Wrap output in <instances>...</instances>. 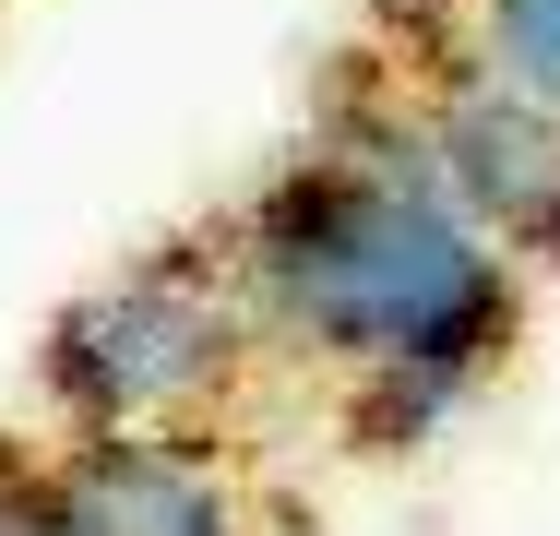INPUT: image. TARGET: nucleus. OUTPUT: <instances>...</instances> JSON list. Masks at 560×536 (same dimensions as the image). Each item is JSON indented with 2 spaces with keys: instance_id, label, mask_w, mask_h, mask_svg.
Instances as JSON below:
<instances>
[{
  "instance_id": "nucleus-1",
  "label": "nucleus",
  "mask_w": 560,
  "mask_h": 536,
  "mask_svg": "<svg viewBox=\"0 0 560 536\" xmlns=\"http://www.w3.org/2000/svg\"><path fill=\"white\" fill-rule=\"evenodd\" d=\"M226 275L275 346L346 370V418L370 453H418L525 322V275L442 191L418 107L275 167L238 214Z\"/></svg>"
},
{
  "instance_id": "nucleus-3",
  "label": "nucleus",
  "mask_w": 560,
  "mask_h": 536,
  "mask_svg": "<svg viewBox=\"0 0 560 536\" xmlns=\"http://www.w3.org/2000/svg\"><path fill=\"white\" fill-rule=\"evenodd\" d=\"M430 167L465 203V226L513 263H560V119L525 96H501L489 72H453L442 96L418 107Z\"/></svg>"
},
{
  "instance_id": "nucleus-4",
  "label": "nucleus",
  "mask_w": 560,
  "mask_h": 536,
  "mask_svg": "<svg viewBox=\"0 0 560 536\" xmlns=\"http://www.w3.org/2000/svg\"><path fill=\"white\" fill-rule=\"evenodd\" d=\"M60 465H72L96 536H262L238 465L203 453L191 429H96V441H72Z\"/></svg>"
},
{
  "instance_id": "nucleus-2",
  "label": "nucleus",
  "mask_w": 560,
  "mask_h": 536,
  "mask_svg": "<svg viewBox=\"0 0 560 536\" xmlns=\"http://www.w3.org/2000/svg\"><path fill=\"white\" fill-rule=\"evenodd\" d=\"M250 334L262 322L238 299V275L191 263V250H143V263L96 275L72 311L48 322L36 382L72 418V441H96V429H191L238 394Z\"/></svg>"
},
{
  "instance_id": "nucleus-6",
  "label": "nucleus",
  "mask_w": 560,
  "mask_h": 536,
  "mask_svg": "<svg viewBox=\"0 0 560 536\" xmlns=\"http://www.w3.org/2000/svg\"><path fill=\"white\" fill-rule=\"evenodd\" d=\"M0 536H96L72 465H12V453H0Z\"/></svg>"
},
{
  "instance_id": "nucleus-5",
  "label": "nucleus",
  "mask_w": 560,
  "mask_h": 536,
  "mask_svg": "<svg viewBox=\"0 0 560 536\" xmlns=\"http://www.w3.org/2000/svg\"><path fill=\"white\" fill-rule=\"evenodd\" d=\"M465 72H489L501 96L560 119V0H477L465 12Z\"/></svg>"
}]
</instances>
